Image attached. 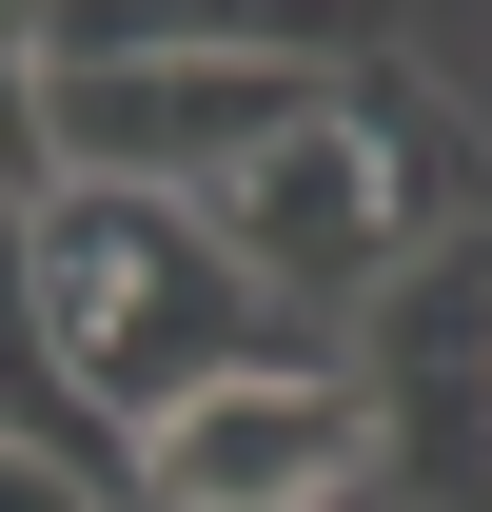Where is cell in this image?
Wrapping results in <instances>:
<instances>
[{"instance_id":"obj_1","label":"cell","mask_w":492,"mask_h":512,"mask_svg":"<svg viewBox=\"0 0 492 512\" xmlns=\"http://www.w3.org/2000/svg\"><path fill=\"white\" fill-rule=\"evenodd\" d=\"M20 256H40L60 375L99 394L119 434H178L197 394H237V375H355L335 335H296V316L237 276V237H217L197 197H40Z\"/></svg>"},{"instance_id":"obj_2","label":"cell","mask_w":492,"mask_h":512,"mask_svg":"<svg viewBox=\"0 0 492 512\" xmlns=\"http://www.w3.org/2000/svg\"><path fill=\"white\" fill-rule=\"evenodd\" d=\"M60 79V197H217L335 99V40H256V20H40Z\"/></svg>"},{"instance_id":"obj_3","label":"cell","mask_w":492,"mask_h":512,"mask_svg":"<svg viewBox=\"0 0 492 512\" xmlns=\"http://www.w3.org/2000/svg\"><path fill=\"white\" fill-rule=\"evenodd\" d=\"M355 394L394 453V512H492V237L414 256L355 316Z\"/></svg>"},{"instance_id":"obj_4","label":"cell","mask_w":492,"mask_h":512,"mask_svg":"<svg viewBox=\"0 0 492 512\" xmlns=\"http://www.w3.org/2000/svg\"><path fill=\"white\" fill-rule=\"evenodd\" d=\"M374 493H394V453H374L355 375H237L178 434H138V512H374Z\"/></svg>"},{"instance_id":"obj_5","label":"cell","mask_w":492,"mask_h":512,"mask_svg":"<svg viewBox=\"0 0 492 512\" xmlns=\"http://www.w3.org/2000/svg\"><path fill=\"white\" fill-rule=\"evenodd\" d=\"M60 197V79H40V20H0V217Z\"/></svg>"},{"instance_id":"obj_6","label":"cell","mask_w":492,"mask_h":512,"mask_svg":"<svg viewBox=\"0 0 492 512\" xmlns=\"http://www.w3.org/2000/svg\"><path fill=\"white\" fill-rule=\"evenodd\" d=\"M0 512H119V493H79V473H40V453H0Z\"/></svg>"},{"instance_id":"obj_7","label":"cell","mask_w":492,"mask_h":512,"mask_svg":"<svg viewBox=\"0 0 492 512\" xmlns=\"http://www.w3.org/2000/svg\"><path fill=\"white\" fill-rule=\"evenodd\" d=\"M374 512H394V493H374Z\"/></svg>"}]
</instances>
